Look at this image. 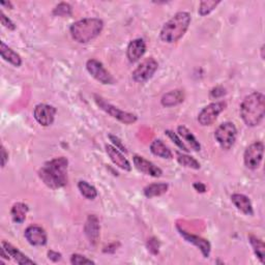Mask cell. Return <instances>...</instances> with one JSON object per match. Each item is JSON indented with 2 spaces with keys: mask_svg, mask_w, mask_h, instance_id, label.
Masks as SVG:
<instances>
[{
  "mask_svg": "<svg viewBox=\"0 0 265 265\" xmlns=\"http://www.w3.org/2000/svg\"><path fill=\"white\" fill-rule=\"evenodd\" d=\"M184 100V93L182 90H171L162 96L161 103L164 107H174L181 104Z\"/></svg>",
  "mask_w": 265,
  "mask_h": 265,
  "instance_id": "21",
  "label": "cell"
},
{
  "mask_svg": "<svg viewBox=\"0 0 265 265\" xmlns=\"http://www.w3.org/2000/svg\"><path fill=\"white\" fill-rule=\"evenodd\" d=\"M94 100H95L96 105L100 109H102L103 111H105L107 113V114H109L113 118L117 119L118 121H120V122H122L124 124L135 123L137 121V119H138L137 115L134 114V113L122 111V110L118 109L117 107L107 103L104 98H102V97L98 96V95H94Z\"/></svg>",
  "mask_w": 265,
  "mask_h": 265,
  "instance_id": "5",
  "label": "cell"
},
{
  "mask_svg": "<svg viewBox=\"0 0 265 265\" xmlns=\"http://www.w3.org/2000/svg\"><path fill=\"white\" fill-rule=\"evenodd\" d=\"M150 151L155 156L160 157L162 159L170 160V159L173 158L172 151L169 149V147L165 143H164L162 140H159V139L153 141V143L150 144Z\"/></svg>",
  "mask_w": 265,
  "mask_h": 265,
  "instance_id": "23",
  "label": "cell"
},
{
  "mask_svg": "<svg viewBox=\"0 0 265 265\" xmlns=\"http://www.w3.org/2000/svg\"><path fill=\"white\" fill-rule=\"evenodd\" d=\"M177 133L180 136L181 139H183L184 141H186L188 144H190L191 148L195 151H199L201 149V145L199 141L197 140V138L192 134V132L185 128L184 125H179L177 128Z\"/></svg>",
  "mask_w": 265,
  "mask_h": 265,
  "instance_id": "25",
  "label": "cell"
},
{
  "mask_svg": "<svg viewBox=\"0 0 265 265\" xmlns=\"http://www.w3.org/2000/svg\"><path fill=\"white\" fill-rule=\"evenodd\" d=\"M146 52V44L142 39H136L130 42L127 48V57L130 62H136Z\"/></svg>",
  "mask_w": 265,
  "mask_h": 265,
  "instance_id": "16",
  "label": "cell"
},
{
  "mask_svg": "<svg viewBox=\"0 0 265 265\" xmlns=\"http://www.w3.org/2000/svg\"><path fill=\"white\" fill-rule=\"evenodd\" d=\"M109 138H110V140L112 141V143L114 144L113 146H115L117 149H119L121 151H124V153H127V148H125V146L122 144V142L119 140V139L116 136L109 135Z\"/></svg>",
  "mask_w": 265,
  "mask_h": 265,
  "instance_id": "36",
  "label": "cell"
},
{
  "mask_svg": "<svg viewBox=\"0 0 265 265\" xmlns=\"http://www.w3.org/2000/svg\"><path fill=\"white\" fill-rule=\"evenodd\" d=\"M177 231L181 235V237L184 238L185 242H187L188 244H192L193 246L197 247L201 251V253H202V255H203L204 258H208L209 257L210 251H211V246H210V243L207 241V239L202 238V237H200L198 235H194V234L188 233L187 231L179 228V227H177Z\"/></svg>",
  "mask_w": 265,
  "mask_h": 265,
  "instance_id": "12",
  "label": "cell"
},
{
  "mask_svg": "<svg viewBox=\"0 0 265 265\" xmlns=\"http://www.w3.org/2000/svg\"><path fill=\"white\" fill-rule=\"evenodd\" d=\"M56 109L53 106L47 104H39L36 105L33 111V116L35 120L39 122L43 127H49L54 122Z\"/></svg>",
  "mask_w": 265,
  "mask_h": 265,
  "instance_id": "11",
  "label": "cell"
},
{
  "mask_svg": "<svg viewBox=\"0 0 265 265\" xmlns=\"http://www.w3.org/2000/svg\"><path fill=\"white\" fill-rule=\"evenodd\" d=\"M0 20H1V24L3 25V26L5 28H7L8 30H15L16 29L15 23L12 22L8 17H6L2 10L0 11Z\"/></svg>",
  "mask_w": 265,
  "mask_h": 265,
  "instance_id": "34",
  "label": "cell"
},
{
  "mask_svg": "<svg viewBox=\"0 0 265 265\" xmlns=\"http://www.w3.org/2000/svg\"><path fill=\"white\" fill-rule=\"evenodd\" d=\"M249 241H250L252 248H253L255 255L260 260V262L262 264H264L265 263V246H264V243L261 241L260 238H258L255 235H250Z\"/></svg>",
  "mask_w": 265,
  "mask_h": 265,
  "instance_id": "26",
  "label": "cell"
},
{
  "mask_svg": "<svg viewBox=\"0 0 265 265\" xmlns=\"http://www.w3.org/2000/svg\"><path fill=\"white\" fill-rule=\"evenodd\" d=\"M78 188L80 193L88 200H94L97 197L96 188L85 180H80L78 182Z\"/></svg>",
  "mask_w": 265,
  "mask_h": 265,
  "instance_id": "27",
  "label": "cell"
},
{
  "mask_svg": "<svg viewBox=\"0 0 265 265\" xmlns=\"http://www.w3.org/2000/svg\"><path fill=\"white\" fill-rule=\"evenodd\" d=\"M226 107L227 104L225 102H216L207 105L199 113L198 122L203 127L211 125L217 120L218 116L226 109Z\"/></svg>",
  "mask_w": 265,
  "mask_h": 265,
  "instance_id": "8",
  "label": "cell"
},
{
  "mask_svg": "<svg viewBox=\"0 0 265 265\" xmlns=\"http://www.w3.org/2000/svg\"><path fill=\"white\" fill-rule=\"evenodd\" d=\"M99 222L98 219L94 216V214H91L87 218V221L84 226V231L85 234L88 238V241L90 242V244L95 245L99 238Z\"/></svg>",
  "mask_w": 265,
  "mask_h": 265,
  "instance_id": "17",
  "label": "cell"
},
{
  "mask_svg": "<svg viewBox=\"0 0 265 265\" xmlns=\"http://www.w3.org/2000/svg\"><path fill=\"white\" fill-rule=\"evenodd\" d=\"M165 134L171 139V140L173 141V143H174L176 146H178L181 150L185 151V153H188V151H190V149H188V147L182 142L181 138H179L177 134L174 133V132L171 131V130H167V131H165Z\"/></svg>",
  "mask_w": 265,
  "mask_h": 265,
  "instance_id": "31",
  "label": "cell"
},
{
  "mask_svg": "<svg viewBox=\"0 0 265 265\" xmlns=\"http://www.w3.org/2000/svg\"><path fill=\"white\" fill-rule=\"evenodd\" d=\"M1 4H2V5H7V6H9L10 8L14 7V6H12V4H11L9 1H8V2H1Z\"/></svg>",
  "mask_w": 265,
  "mask_h": 265,
  "instance_id": "41",
  "label": "cell"
},
{
  "mask_svg": "<svg viewBox=\"0 0 265 265\" xmlns=\"http://www.w3.org/2000/svg\"><path fill=\"white\" fill-rule=\"evenodd\" d=\"M48 258L53 262H57L61 259V254L58 253V252L53 251V250H50V251H48Z\"/></svg>",
  "mask_w": 265,
  "mask_h": 265,
  "instance_id": "37",
  "label": "cell"
},
{
  "mask_svg": "<svg viewBox=\"0 0 265 265\" xmlns=\"http://www.w3.org/2000/svg\"><path fill=\"white\" fill-rule=\"evenodd\" d=\"M0 53H1V57L7 61L8 64L12 65L16 68H19L21 67L22 65V58L21 56L15 52L14 50H12L11 48H9L8 46H6L4 44V42H1L0 43Z\"/></svg>",
  "mask_w": 265,
  "mask_h": 265,
  "instance_id": "20",
  "label": "cell"
},
{
  "mask_svg": "<svg viewBox=\"0 0 265 265\" xmlns=\"http://www.w3.org/2000/svg\"><path fill=\"white\" fill-rule=\"evenodd\" d=\"M169 185L165 182H159V183H151L145 186L144 188V195L147 198H154L159 197L165 194L168 191Z\"/></svg>",
  "mask_w": 265,
  "mask_h": 265,
  "instance_id": "24",
  "label": "cell"
},
{
  "mask_svg": "<svg viewBox=\"0 0 265 265\" xmlns=\"http://www.w3.org/2000/svg\"><path fill=\"white\" fill-rule=\"evenodd\" d=\"M71 263L73 265H82V264H94V262L90 259L86 258L80 254H73L71 257Z\"/></svg>",
  "mask_w": 265,
  "mask_h": 265,
  "instance_id": "32",
  "label": "cell"
},
{
  "mask_svg": "<svg viewBox=\"0 0 265 265\" xmlns=\"http://www.w3.org/2000/svg\"><path fill=\"white\" fill-rule=\"evenodd\" d=\"M29 208L28 205L22 203V202H17L14 205H12L10 209V216L12 221L17 224H23L26 220V216Z\"/></svg>",
  "mask_w": 265,
  "mask_h": 265,
  "instance_id": "22",
  "label": "cell"
},
{
  "mask_svg": "<svg viewBox=\"0 0 265 265\" xmlns=\"http://www.w3.org/2000/svg\"><path fill=\"white\" fill-rule=\"evenodd\" d=\"M191 21V15L186 11H179L175 14L163 26L160 33L161 40L168 44L178 42L190 27Z\"/></svg>",
  "mask_w": 265,
  "mask_h": 265,
  "instance_id": "3",
  "label": "cell"
},
{
  "mask_svg": "<svg viewBox=\"0 0 265 265\" xmlns=\"http://www.w3.org/2000/svg\"><path fill=\"white\" fill-rule=\"evenodd\" d=\"M73 14V7L70 3L60 2L53 9V15L56 17H69Z\"/></svg>",
  "mask_w": 265,
  "mask_h": 265,
  "instance_id": "29",
  "label": "cell"
},
{
  "mask_svg": "<svg viewBox=\"0 0 265 265\" xmlns=\"http://www.w3.org/2000/svg\"><path fill=\"white\" fill-rule=\"evenodd\" d=\"M226 94V90L225 88H223L222 86H217L212 88V89L210 90V97L211 98H219V97H222L223 95Z\"/></svg>",
  "mask_w": 265,
  "mask_h": 265,
  "instance_id": "35",
  "label": "cell"
},
{
  "mask_svg": "<svg viewBox=\"0 0 265 265\" xmlns=\"http://www.w3.org/2000/svg\"><path fill=\"white\" fill-rule=\"evenodd\" d=\"M147 248L150 253H153L154 255L159 254V249H160V242L159 239L156 237H151L148 239L147 242Z\"/></svg>",
  "mask_w": 265,
  "mask_h": 265,
  "instance_id": "33",
  "label": "cell"
},
{
  "mask_svg": "<svg viewBox=\"0 0 265 265\" xmlns=\"http://www.w3.org/2000/svg\"><path fill=\"white\" fill-rule=\"evenodd\" d=\"M68 167L69 161L67 158H55L44 164V166L39 170V176L47 186L56 190L67 185Z\"/></svg>",
  "mask_w": 265,
  "mask_h": 265,
  "instance_id": "1",
  "label": "cell"
},
{
  "mask_svg": "<svg viewBox=\"0 0 265 265\" xmlns=\"http://www.w3.org/2000/svg\"><path fill=\"white\" fill-rule=\"evenodd\" d=\"M158 68L159 64L155 58H146L133 72V80L137 83H145L150 78H153V76L158 71Z\"/></svg>",
  "mask_w": 265,
  "mask_h": 265,
  "instance_id": "7",
  "label": "cell"
},
{
  "mask_svg": "<svg viewBox=\"0 0 265 265\" xmlns=\"http://www.w3.org/2000/svg\"><path fill=\"white\" fill-rule=\"evenodd\" d=\"M264 144L261 141L252 143L245 151L244 161L247 168L251 170H256L259 168L263 159Z\"/></svg>",
  "mask_w": 265,
  "mask_h": 265,
  "instance_id": "9",
  "label": "cell"
},
{
  "mask_svg": "<svg viewBox=\"0 0 265 265\" xmlns=\"http://www.w3.org/2000/svg\"><path fill=\"white\" fill-rule=\"evenodd\" d=\"M261 57L262 59H264V47L263 46L261 47Z\"/></svg>",
  "mask_w": 265,
  "mask_h": 265,
  "instance_id": "42",
  "label": "cell"
},
{
  "mask_svg": "<svg viewBox=\"0 0 265 265\" xmlns=\"http://www.w3.org/2000/svg\"><path fill=\"white\" fill-rule=\"evenodd\" d=\"M231 201L233 202V204L235 207L242 211L246 216H253L254 214V209L253 205H252V202L249 197H247L244 194H233L231 196Z\"/></svg>",
  "mask_w": 265,
  "mask_h": 265,
  "instance_id": "18",
  "label": "cell"
},
{
  "mask_svg": "<svg viewBox=\"0 0 265 265\" xmlns=\"http://www.w3.org/2000/svg\"><path fill=\"white\" fill-rule=\"evenodd\" d=\"M265 115V96L255 91L245 97L241 105V117L248 127H257Z\"/></svg>",
  "mask_w": 265,
  "mask_h": 265,
  "instance_id": "2",
  "label": "cell"
},
{
  "mask_svg": "<svg viewBox=\"0 0 265 265\" xmlns=\"http://www.w3.org/2000/svg\"><path fill=\"white\" fill-rule=\"evenodd\" d=\"M221 1H213V0H208V1H201L200 6H199V15L204 17L216 8Z\"/></svg>",
  "mask_w": 265,
  "mask_h": 265,
  "instance_id": "30",
  "label": "cell"
},
{
  "mask_svg": "<svg viewBox=\"0 0 265 265\" xmlns=\"http://www.w3.org/2000/svg\"><path fill=\"white\" fill-rule=\"evenodd\" d=\"M1 157H2V164H1V166L2 168L5 167L6 165V163L8 161V154L6 153V150H5V147L2 145L1 146Z\"/></svg>",
  "mask_w": 265,
  "mask_h": 265,
  "instance_id": "38",
  "label": "cell"
},
{
  "mask_svg": "<svg viewBox=\"0 0 265 265\" xmlns=\"http://www.w3.org/2000/svg\"><path fill=\"white\" fill-rule=\"evenodd\" d=\"M119 246V244L117 243H114V244H112V245H110V246H108L107 248H105V250H104V252H105V253H114V252L117 250V247Z\"/></svg>",
  "mask_w": 265,
  "mask_h": 265,
  "instance_id": "40",
  "label": "cell"
},
{
  "mask_svg": "<svg viewBox=\"0 0 265 265\" xmlns=\"http://www.w3.org/2000/svg\"><path fill=\"white\" fill-rule=\"evenodd\" d=\"M106 153L114 165H116L117 167H119L120 169H122L124 171H131L132 170V166H131V163L129 162V160L127 158H124L121 151L119 149H117L115 146L107 144L106 145Z\"/></svg>",
  "mask_w": 265,
  "mask_h": 265,
  "instance_id": "15",
  "label": "cell"
},
{
  "mask_svg": "<svg viewBox=\"0 0 265 265\" xmlns=\"http://www.w3.org/2000/svg\"><path fill=\"white\" fill-rule=\"evenodd\" d=\"M177 162L179 165L185 167V168H191L194 170H199L200 169V163L193 157L183 155V154H177Z\"/></svg>",
  "mask_w": 265,
  "mask_h": 265,
  "instance_id": "28",
  "label": "cell"
},
{
  "mask_svg": "<svg viewBox=\"0 0 265 265\" xmlns=\"http://www.w3.org/2000/svg\"><path fill=\"white\" fill-rule=\"evenodd\" d=\"M214 138L223 149H230L235 144L237 138V129L234 123L229 121L222 123L214 132Z\"/></svg>",
  "mask_w": 265,
  "mask_h": 265,
  "instance_id": "6",
  "label": "cell"
},
{
  "mask_svg": "<svg viewBox=\"0 0 265 265\" xmlns=\"http://www.w3.org/2000/svg\"><path fill=\"white\" fill-rule=\"evenodd\" d=\"M1 247L7 252V254L9 255V257H12L18 264H36L33 260L29 259L26 255H24L21 251H19L18 248L14 247L11 244L7 243V242H2L1 243Z\"/></svg>",
  "mask_w": 265,
  "mask_h": 265,
  "instance_id": "19",
  "label": "cell"
},
{
  "mask_svg": "<svg viewBox=\"0 0 265 265\" xmlns=\"http://www.w3.org/2000/svg\"><path fill=\"white\" fill-rule=\"evenodd\" d=\"M194 187H195V190L199 193H205L206 192V186L204 183H202V182H195Z\"/></svg>",
  "mask_w": 265,
  "mask_h": 265,
  "instance_id": "39",
  "label": "cell"
},
{
  "mask_svg": "<svg viewBox=\"0 0 265 265\" xmlns=\"http://www.w3.org/2000/svg\"><path fill=\"white\" fill-rule=\"evenodd\" d=\"M134 165L138 171H140L146 175L153 176V177H160L163 174V171L161 168L156 166L154 163L149 162L148 160L144 159L140 156H135L133 158Z\"/></svg>",
  "mask_w": 265,
  "mask_h": 265,
  "instance_id": "14",
  "label": "cell"
},
{
  "mask_svg": "<svg viewBox=\"0 0 265 265\" xmlns=\"http://www.w3.org/2000/svg\"><path fill=\"white\" fill-rule=\"evenodd\" d=\"M103 28V20L97 18H86L72 24L70 32L74 41L79 44H87L102 33Z\"/></svg>",
  "mask_w": 265,
  "mask_h": 265,
  "instance_id": "4",
  "label": "cell"
},
{
  "mask_svg": "<svg viewBox=\"0 0 265 265\" xmlns=\"http://www.w3.org/2000/svg\"><path fill=\"white\" fill-rule=\"evenodd\" d=\"M24 236L31 246L35 247L45 246L48 241V236L45 229L36 225H31L27 227L24 231Z\"/></svg>",
  "mask_w": 265,
  "mask_h": 265,
  "instance_id": "13",
  "label": "cell"
},
{
  "mask_svg": "<svg viewBox=\"0 0 265 265\" xmlns=\"http://www.w3.org/2000/svg\"><path fill=\"white\" fill-rule=\"evenodd\" d=\"M86 70L92 77L102 84H113L114 79L112 75L105 69L103 64L96 59H89L86 62Z\"/></svg>",
  "mask_w": 265,
  "mask_h": 265,
  "instance_id": "10",
  "label": "cell"
}]
</instances>
